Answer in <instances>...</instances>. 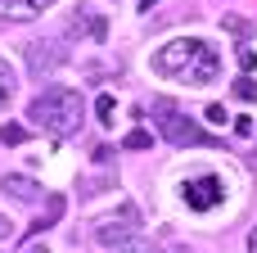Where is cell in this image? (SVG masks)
<instances>
[{"label":"cell","mask_w":257,"mask_h":253,"mask_svg":"<svg viewBox=\"0 0 257 253\" xmlns=\"http://www.w3.org/2000/svg\"><path fill=\"white\" fill-rule=\"evenodd\" d=\"M217 68H221V54L208 41H199V36H176V41H167L154 54V72L167 77V81H185V86L212 81Z\"/></svg>","instance_id":"6da1fadb"},{"label":"cell","mask_w":257,"mask_h":253,"mask_svg":"<svg viewBox=\"0 0 257 253\" xmlns=\"http://www.w3.org/2000/svg\"><path fill=\"white\" fill-rule=\"evenodd\" d=\"M81 113H86V104H81V91H72V86H50L27 104V118L59 140L81 127Z\"/></svg>","instance_id":"7a4b0ae2"},{"label":"cell","mask_w":257,"mask_h":253,"mask_svg":"<svg viewBox=\"0 0 257 253\" xmlns=\"http://www.w3.org/2000/svg\"><path fill=\"white\" fill-rule=\"evenodd\" d=\"M154 118H158V131H163V140L167 145H217V136H208L190 113H181L176 104H167V100H154Z\"/></svg>","instance_id":"3957f363"},{"label":"cell","mask_w":257,"mask_h":253,"mask_svg":"<svg viewBox=\"0 0 257 253\" xmlns=\"http://www.w3.org/2000/svg\"><path fill=\"white\" fill-rule=\"evenodd\" d=\"M95 240H99L104 249H136V244H140L136 208H126L122 217H99V222H95Z\"/></svg>","instance_id":"277c9868"},{"label":"cell","mask_w":257,"mask_h":253,"mask_svg":"<svg viewBox=\"0 0 257 253\" xmlns=\"http://www.w3.org/2000/svg\"><path fill=\"white\" fill-rule=\"evenodd\" d=\"M221 195H226V186H221V177H194V181H185L181 186V199L194 208V213H208L212 204H221Z\"/></svg>","instance_id":"5b68a950"},{"label":"cell","mask_w":257,"mask_h":253,"mask_svg":"<svg viewBox=\"0 0 257 253\" xmlns=\"http://www.w3.org/2000/svg\"><path fill=\"white\" fill-rule=\"evenodd\" d=\"M68 63V54H63V45L59 41H36V45H27V68L41 77V72H54V68H63Z\"/></svg>","instance_id":"8992f818"},{"label":"cell","mask_w":257,"mask_h":253,"mask_svg":"<svg viewBox=\"0 0 257 253\" xmlns=\"http://www.w3.org/2000/svg\"><path fill=\"white\" fill-rule=\"evenodd\" d=\"M0 190L9 195V199H18V204H41L45 199V190H41V181H32V177H0Z\"/></svg>","instance_id":"52a82bcc"},{"label":"cell","mask_w":257,"mask_h":253,"mask_svg":"<svg viewBox=\"0 0 257 253\" xmlns=\"http://www.w3.org/2000/svg\"><path fill=\"white\" fill-rule=\"evenodd\" d=\"M45 5H50V0H0V18H9V23H32V18H41Z\"/></svg>","instance_id":"ba28073f"},{"label":"cell","mask_w":257,"mask_h":253,"mask_svg":"<svg viewBox=\"0 0 257 253\" xmlns=\"http://www.w3.org/2000/svg\"><path fill=\"white\" fill-rule=\"evenodd\" d=\"M72 32H86V36H95V41H104L108 36V23L95 14V9H81V23L72 18Z\"/></svg>","instance_id":"9c48e42d"},{"label":"cell","mask_w":257,"mask_h":253,"mask_svg":"<svg viewBox=\"0 0 257 253\" xmlns=\"http://www.w3.org/2000/svg\"><path fill=\"white\" fill-rule=\"evenodd\" d=\"M45 199H50V208H45V217H41V222L32 226V235H41V231H50V226H54V222L63 217V199H59V195H45Z\"/></svg>","instance_id":"30bf717a"},{"label":"cell","mask_w":257,"mask_h":253,"mask_svg":"<svg viewBox=\"0 0 257 253\" xmlns=\"http://www.w3.org/2000/svg\"><path fill=\"white\" fill-rule=\"evenodd\" d=\"M14 91H18V77H14V68H9V63L0 59V109H5V104L14 100Z\"/></svg>","instance_id":"8fae6325"},{"label":"cell","mask_w":257,"mask_h":253,"mask_svg":"<svg viewBox=\"0 0 257 253\" xmlns=\"http://www.w3.org/2000/svg\"><path fill=\"white\" fill-rule=\"evenodd\" d=\"M27 136H32V131H27L23 122H5V127H0V140H5V145H23Z\"/></svg>","instance_id":"7c38bea8"},{"label":"cell","mask_w":257,"mask_h":253,"mask_svg":"<svg viewBox=\"0 0 257 253\" xmlns=\"http://www.w3.org/2000/svg\"><path fill=\"white\" fill-rule=\"evenodd\" d=\"M95 113H99V122H113V113H117V100H113V91H104V95L95 100Z\"/></svg>","instance_id":"4fadbf2b"},{"label":"cell","mask_w":257,"mask_h":253,"mask_svg":"<svg viewBox=\"0 0 257 253\" xmlns=\"http://www.w3.org/2000/svg\"><path fill=\"white\" fill-rule=\"evenodd\" d=\"M235 95H239L244 104H253V100H257V81H253V77H248V72H244V77L235 81Z\"/></svg>","instance_id":"5bb4252c"},{"label":"cell","mask_w":257,"mask_h":253,"mask_svg":"<svg viewBox=\"0 0 257 253\" xmlns=\"http://www.w3.org/2000/svg\"><path fill=\"white\" fill-rule=\"evenodd\" d=\"M239 68H244V72H253V68H257V50H253V45H239Z\"/></svg>","instance_id":"9a60e30c"},{"label":"cell","mask_w":257,"mask_h":253,"mask_svg":"<svg viewBox=\"0 0 257 253\" xmlns=\"http://www.w3.org/2000/svg\"><path fill=\"white\" fill-rule=\"evenodd\" d=\"M149 140H154L149 131H131V136H126V149H149Z\"/></svg>","instance_id":"2e32d148"},{"label":"cell","mask_w":257,"mask_h":253,"mask_svg":"<svg viewBox=\"0 0 257 253\" xmlns=\"http://www.w3.org/2000/svg\"><path fill=\"white\" fill-rule=\"evenodd\" d=\"M226 27H230V32H235V36H248V23H244V18H239V14H226Z\"/></svg>","instance_id":"e0dca14e"},{"label":"cell","mask_w":257,"mask_h":253,"mask_svg":"<svg viewBox=\"0 0 257 253\" xmlns=\"http://www.w3.org/2000/svg\"><path fill=\"white\" fill-rule=\"evenodd\" d=\"M226 118H230L226 104H208V122H221V127H226Z\"/></svg>","instance_id":"ac0fdd59"},{"label":"cell","mask_w":257,"mask_h":253,"mask_svg":"<svg viewBox=\"0 0 257 253\" xmlns=\"http://www.w3.org/2000/svg\"><path fill=\"white\" fill-rule=\"evenodd\" d=\"M235 131H239V136H253V131H257L253 118H239V122H235Z\"/></svg>","instance_id":"d6986e66"},{"label":"cell","mask_w":257,"mask_h":253,"mask_svg":"<svg viewBox=\"0 0 257 253\" xmlns=\"http://www.w3.org/2000/svg\"><path fill=\"white\" fill-rule=\"evenodd\" d=\"M9 231H14V226H9V217L0 213V240H9Z\"/></svg>","instance_id":"ffe728a7"},{"label":"cell","mask_w":257,"mask_h":253,"mask_svg":"<svg viewBox=\"0 0 257 253\" xmlns=\"http://www.w3.org/2000/svg\"><path fill=\"white\" fill-rule=\"evenodd\" d=\"M248 253H257V226H253V235H248Z\"/></svg>","instance_id":"44dd1931"},{"label":"cell","mask_w":257,"mask_h":253,"mask_svg":"<svg viewBox=\"0 0 257 253\" xmlns=\"http://www.w3.org/2000/svg\"><path fill=\"white\" fill-rule=\"evenodd\" d=\"M27 253H50V249L45 244H27Z\"/></svg>","instance_id":"7402d4cb"},{"label":"cell","mask_w":257,"mask_h":253,"mask_svg":"<svg viewBox=\"0 0 257 253\" xmlns=\"http://www.w3.org/2000/svg\"><path fill=\"white\" fill-rule=\"evenodd\" d=\"M154 5H158V0H140V9H145V14H149V9H154Z\"/></svg>","instance_id":"603a6c76"},{"label":"cell","mask_w":257,"mask_h":253,"mask_svg":"<svg viewBox=\"0 0 257 253\" xmlns=\"http://www.w3.org/2000/svg\"><path fill=\"white\" fill-rule=\"evenodd\" d=\"M167 253H181V249H167Z\"/></svg>","instance_id":"cb8c5ba5"},{"label":"cell","mask_w":257,"mask_h":253,"mask_svg":"<svg viewBox=\"0 0 257 253\" xmlns=\"http://www.w3.org/2000/svg\"><path fill=\"white\" fill-rule=\"evenodd\" d=\"M253 163H257V158H253Z\"/></svg>","instance_id":"d4e9b609"}]
</instances>
